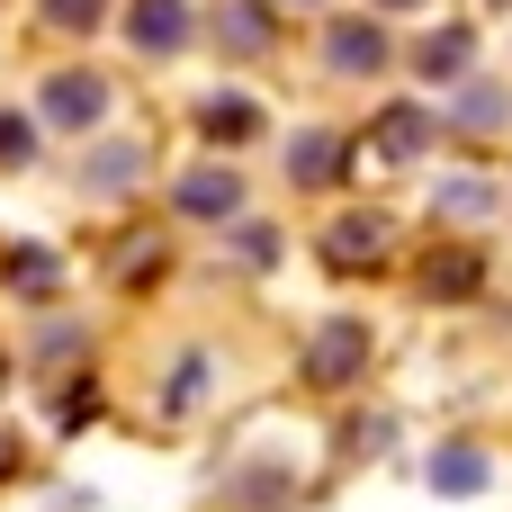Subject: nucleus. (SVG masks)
<instances>
[{
  "instance_id": "obj_2",
  "label": "nucleus",
  "mask_w": 512,
  "mask_h": 512,
  "mask_svg": "<svg viewBox=\"0 0 512 512\" xmlns=\"http://www.w3.org/2000/svg\"><path fill=\"white\" fill-rule=\"evenodd\" d=\"M126 27H135V45H144V54H171V45L189 36V9H180V0H135V18H126Z\"/></svg>"
},
{
  "instance_id": "obj_9",
  "label": "nucleus",
  "mask_w": 512,
  "mask_h": 512,
  "mask_svg": "<svg viewBox=\"0 0 512 512\" xmlns=\"http://www.w3.org/2000/svg\"><path fill=\"white\" fill-rule=\"evenodd\" d=\"M252 99H207V135H252Z\"/></svg>"
},
{
  "instance_id": "obj_8",
  "label": "nucleus",
  "mask_w": 512,
  "mask_h": 512,
  "mask_svg": "<svg viewBox=\"0 0 512 512\" xmlns=\"http://www.w3.org/2000/svg\"><path fill=\"white\" fill-rule=\"evenodd\" d=\"M468 63V27H450V36H423V72H459Z\"/></svg>"
},
{
  "instance_id": "obj_6",
  "label": "nucleus",
  "mask_w": 512,
  "mask_h": 512,
  "mask_svg": "<svg viewBox=\"0 0 512 512\" xmlns=\"http://www.w3.org/2000/svg\"><path fill=\"white\" fill-rule=\"evenodd\" d=\"M333 63H342V72H378V63H387V36H378V27H333Z\"/></svg>"
},
{
  "instance_id": "obj_13",
  "label": "nucleus",
  "mask_w": 512,
  "mask_h": 512,
  "mask_svg": "<svg viewBox=\"0 0 512 512\" xmlns=\"http://www.w3.org/2000/svg\"><path fill=\"white\" fill-rule=\"evenodd\" d=\"M18 162H27V126H18V117H0V171H18Z\"/></svg>"
},
{
  "instance_id": "obj_5",
  "label": "nucleus",
  "mask_w": 512,
  "mask_h": 512,
  "mask_svg": "<svg viewBox=\"0 0 512 512\" xmlns=\"http://www.w3.org/2000/svg\"><path fill=\"white\" fill-rule=\"evenodd\" d=\"M324 252H333V261H378V252H387V216H342Z\"/></svg>"
},
{
  "instance_id": "obj_10",
  "label": "nucleus",
  "mask_w": 512,
  "mask_h": 512,
  "mask_svg": "<svg viewBox=\"0 0 512 512\" xmlns=\"http://www.w3.org/2000/svg\"><path fill=\"white\" fill-rule=\"evenodd\" d=\"M423 135H432V126H423V117H414V108H396V117H387V126H378V153H414V144H423Z\"/></svg>"
},
{
  "instance_id": "obj_14",
  "label": "nucleus",
  "mask_w": 512,
  "mask_h": 512,
  "mask_svg": "<svg viewBox=\"0 0 512 512\" xmlns=\"http://www.w3.org/2000/svg\"><path fill=\"white\" fill-rule=\"evenodd\" d=\"M378 9H414V0H378Z\"/></svg>"
},
{
  "instance_id": "obj_12",
  "label": "nucleus",
  "mask_w": 512,
  "mask_h": 512,
  "mask_svg": "<svg viewBox=\"0 0 512 512\" xmlns=\"http://www.w3.org/2000/svg\"><path fill=\"white\" fill-rule=\"evenodd\" d=\"M54 27H99V0H45Z\"/></svg>"
},
{
  "instance_id": "obj_4",
  "label": "nucleus",
  "mask_w": 512,
  "mask_h": 512,
  "mask_svg": "<svg viewBox=\"0 0 512 512\" xmlns=\"http://www.w3.org/2000/svg\"><path fill=\"white\" fill-rule=\"evenodd\" d=\"M180 207H189V216H234L243 189H234V171H189V180H180Z\"/></svg>"
},
{
  "instance_id": "obj_7",
  "label": "nucleus",
  "mask_w": 512,
  "mask_h": 512,
  "mask_svg": "<svg viewBox=\"0 0 512 512\" xmlns=\"http://www.w3.org/2000/svg\"><path fill=\"white\" fill-rule=\"evenodd\" d=\"M432 486H450V495H477V486H486V459H477V450H450V459H432Z\"/></svg>"
},
{
  "instance_id": "obj_3",
  "label": "nucleus",
  "mask_w": 512,
  "mask_h": 512,
  "mask_svg": "<svg viewBox=\"0 0 512 512\" xmlns=\"http://www.w3.org/2000/svg\"><path fill=\"white\" fill-rule=\"evenodd\" d=\"M360 360H369V333H360V324H333V333L315 342V360H306V369H315L324 387H342V378H351Z\"/></svg>"
},
{
  "instance_id": "obj_1",
  "label": "nucleus",
  "mask_w": 512,
  "mask_h": 512,
  "mask_svg": "<svg viewBox=\"0 0 512 512\" xmlns=\"http://www.w3.org/2000/svg\"><path fill=\"white\" fill-rule=\"evenodd\" d=\"M99 108H108V81H99V72H54V81H45V117H54V126H90Z\"/></svg>"
},
{
  "instance_id": "obj_11",
  "label": "nucleus",
  "mask_w": 512,
  "mask_h": 512,
  "mask_svg": "<svg viewBox=\"0 0 512 512\" xmlns=\"http://www.w3.org/2000/svg\"><path fill=\"white\" fill-rule=\"evenodd\" d=\"M288 171H297V180H333V171H342V162H333V135H306Z\"/></svg>"
}]
</instances>
